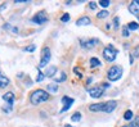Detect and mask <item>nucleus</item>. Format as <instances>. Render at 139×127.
<instances>
[{
  "label": "nucleus",
  "instance_id": "24",
  "mask_svg": "<svg viewBox=\"0 0 139 127\" xmlns=\"http://www.w3.org/2000/svg\"><path fill=\"white\" fill-rule=\"evenodd\" d=\"M68 21H70V14H68V13H65V14L61 17V22L66 23V22H68Z\"/></svg>",
  "mask_w": 139,
  "mask_h": 127
},
{
  "label": "nucleus",
  "instance_id": "1",
  "mask_svg": "<svg viewBox=\"0 0 139 127\" xmlns=\"http://www.w3.org/2000/svg\"><path fill=\"white\" fill-rule=\"evenodd\" d=\"M46 100H49V94L43 89L35 90L30 96V101H31V104H34V105H39V104H41V103H44Z\"/></svg>",
  "mask_w": 139,
  "mask_h": 127
},
{
  "label": "nucleus",
  "instance_id": "10",
  "mask_svg": "<svg viewBox=\"0 0 139 127\" xmlns=\"http://www.w3.org/2000/svg\"><path fill=\"white\" fill-rule=\"evenodd\" d=\"M98 44V40L97 39H91V40H86V41H81V46L85 49H91Z\"/></svg>",
  "mask_w": 139,
  "mask_h": 127
},
{
  "label": "nucleus",
  "instance_id": "3",
  "mask_svg": "<svg viewBox=\"0 0 139 127\" xmlns=\"http://www.w3.org/2000/svg\"><path fill=\"white\" fill-rule=\"evenodd\" d=\"M117 53L119 51L116 50L112 45H108L107 48H104V50H103V56H104V59H106L107 62H113L116 59Z\"/></svg>",
  "mask_w": 139,
  "mask_h": 127
},
{
  "label": "nucleus",
  "instance_id": "19",
  "mask_svg": "<svg viewBox=\"0 0 139 127\" xmlns=\"http://www.w3.org/2000/svg\"><path fill=\"white\" fill-rule=\"evenodd\" d=\"M90 66L91 67H98V66H101V62L98 58H90Z\"/></svg>",
  "mask_w": 139,
  "mask_h": 127
},
{
  "label": "nucleus",
  "instance_id": "30",
  "mask_svg": "<svg viewBox=\"0 0 139 127\" xmlns=\"http://www.w3.org/2000/svg\"><path fill=\"white\" fill-rule=\"evenodd\" d=\"M89 7H90L91 9H95V8H97V4H95V3H90Z\"/></svg>",
  "mask_w": 139,
  "mask_h": 127
},
{
  "label": "nucleus",
  "instance_id": "29",
  "mask_svg": "<svg viewBox=\"0 0 139 127\" xmlns=\"http://www.w3.org/2000/svg\"><path fill=\"white\" fill-rule=\"evenodd\" d=\"M129 35H130V32H129V30H127V27H124V28H122V36L127 37Z\"/></svg>",
  "mask_w": 139,
  "mask_h": 127
},
{
  "label": "nucleus",
  "instance_id": "32",
  "mask_svg": "<svg viewBox=\"0 0 139 127\" xmlns=\"http://www.w3.org/2000/svg\"><path fill=\"white\" fill-rule=\"evenodd\" d=\"M133 62H134V58H133V56L130 55V64H133Z\"/></svg>",
  "mask_w": 139,
  "mask_h": 127
},
{
  "label": "nucleus",
  "instance_id": "14",
  "mask_svg": "<svg viewBox=\"0 0 139 127\" xmlns=\"http://www.w3.org/2000/svg\"><path fill=\"white\" fill-rule=\"evenodd\" d=\"M57 73V67L55 66H50L48 67V69L45 71V77H54V74Z\"/></svg>",
  "mask_w": 139,
  "mask_h": 127
},
{
  "label": "nucleus",
  "instance_id": "27",
  "mask_svg": "<svg viewBox=\"0 0 139 127\" xmlns=\"http://www.w3.org/2000/svg\"><path fill=\"white\" fill-rule=\"evenodd\" d=\"M129 127H139V117H135L134 119V122H133Z\"/></svg>",
  "mask_w": 139,
  "mask_h": 127
},
{
  "label": "nucleus",
  "instance_id": "8",
  "mask_svg": "<svg viewBox=\"0 0 139 127\" xmlns=\"http://www.w3.org/2000/svg\"><path fill=\"white\" fill-rule=\"evenodd\" d=\"M116 107H117V103H116L115 100H109L107 103H104V108H103V112L104 113H111L113 112Z\"/></svg>",
  "mask_w": 139,
  "mask_h": 127
},
{
  "label": "nucleus",
  "instance_id": "15",
  "mask_svg": "<svg viewBox=\"0 0 139 127\" xmlns=\"http://www.w3.org/2000/svg\"><path fill=\"white\" fill-rule=\"evenodd\" d=\"M9 85V78L5 77L4 74L0 72V87H5V86Z\"/></svg>",
  "mask_w": 139,
  "mask_h": 127
},
{
  "label": "nucleus",
  "instance_id": "12",
  "mask_svg": "<svg viewBox=\"0 0 139 127\" xmlns=\"http://www.w3.org/2000/svg\"><path fill=\"white\" fill-rule=\"evenodd\" d=\"M103 108H104V103H97V104H91L89 107V111L90 112H103Z\"/></svg>",
  "mask_w": 139,
  "mask_h": 127
},
{
  "label": "nucleus",
  "instance_id": "7",
  "mask_svg": "<svg viewBox=\"0 0 139 127\" xmlns=\"http://www.w3.org/2000/svg\"><path fill=\"white\" fill-rule=\"evenodd\" d=\"M89 95L91 98H94V99H98V98H101L103 95V87H99V86H97V87H91L89 89Z\"/></svg>",
  "mask_w": 139,
  "mask_h": 127
},
{
  "label": "nucleus",
  "instance_id": "17",
  "mask_svg": "<svg viewBox=\"0 0 139 127\" xmlns=\"http://www.w3.org/2000/svg\"><path fill=\"white\" fill-rule=\"evenodd\" d=\"M139 28V25L137 22H130L129 25H127V30H130V31H135Z\"/></svg>",
  "mask_w": 139,
  "mask_h": 127
},
{
  "label": "nucleus",
  "instance_id": "31",
  "mask_svg": "<svg viewBox=\"0 0 139 127\" xmlns=\"http://www.w3.org/2000/svg\"><path fill=\"white\" fill-rule=\"evenodd\" d=\"M28 0H16V3H26Z\"/></svg>",
  "mask_w": 139,
  "mask_h": 127
},
{
  "label": "nucleus",
  "instance_id": "33",
  "mask_svg": "<svg viewBox=\"0 0 139 127\" xmlns=\"http://www.w3.org/2000/svg\"><path fill=\"white\" fill-rule=\"evenodd\" d=\"M65 127H72V126H70V125H66V126H65Z\"/></svg>",
  "mask_w": 139,
  "mask_h": 127
},
{
  "label": "nucleus",
  "instance_id": "21",
  "mask_svg": "<svg viewBox=\"0 0 139 127\" xmlns=\"http://www.w3.org/2000/svg\"><path fill=\"white\" fill-rule=\"evenodd\" d=\"M108 10H106V9H104V10H101L99 12V13H97V17H98V18H106V17H108Z\"/></svg>",
  "mask_w": 139,
  "mask_h": 127
},
{
  "label": "nucleus",
  "instance_id": "25",
  "mask_svg": "<svg viewBox=\"0 0 139 127\" xmlns=\"http://www.w3.org/2000/svg\"><path fill=\"white\" fill-rule=\"evenodd\" d=\"M109 4H111V3H109V0H101V1H99V5L103 7V8H107Z\"/></svg>",
  "mask_w": 139,
  "mask_h": 127
},
{
  "label": "nucleus",
  "instance_id": "34",
  "mask_svg": "<svg viewBox=\"0 0 139 127\" xmlns=\"http://www.w3.org/2000/svg\"><path fill=\"white\" fill-rule=\"evenodd\" d=\"M122 127H129V126H122Z\"/></svg>",
  "mask_w": 139,
  "mask_h": 127
},
{
  "label": "nucleus",
  "instance_id": "4",
  "mask_svg": "<svg viewBox=\"0 0 139 127\" xmlns=\"http://www.w3.org/2000/svg\"><path fill=\"white\" fill-rule=\"evenodd\" d=\"M50 58H52V54H50V49L49 48H43L41 50V59H40V64L39 67L40 68H44L48 66V63L50 62Z\"/></svg>",
  "mask_w": 139,
  "mask_h": 127
},
{
  "label": "nucleus",
  "instance_id": "26",
  "mask_svg": "<svg viewBox=\"0 0 139 127\" xmlns=\"http://www.w3.org/2000/svg\"><path fill=\"white\" fill-rule=\"evenodd\" d=\"M35 49H36V46H35V45H30V46H26L23 50L28 51V53H32V51H35Z\"/></svg>",
  "mask_w": 139,
  "mask_h": 127
},
{
  "label": "nucleus",
  "instance_id": "28",
  "mask_svg": "<svg viewBox=\"0 0 139 127\" xmlns=\"http://www.w3.org/2000/svg\"><path fill=\"white\" fill-rule=\"evenodd\" d=\"M113 27H115V30L119 28V17H115L113 18Z\"/></svg>",
  "mask_w": 139,
  "mask_h": 127
},
{
  "label": "nucleus",
  "instance_id": "18",
  "mask_svg": "<svg viewBox=\"0 0 139 127\" xmlns=\"http://www.w3.org/2000/svg\"><path fill=\"white\" fill-rule=\"evenodd\" d=\"M80 119H81V113L80 112H76V113H73L71 115V121H72V122H79Z\"/></svg>",
  "mask_w": 139,
  "mask_h": 127
},
{
  "label": "nucleus",
  "instance_id": "5",
  "mask_svg": "<svg viewBox=\"0 0 139 127\" xmlns=\"http://www.w3.org/2000/svg\"><path fill=\"white\" fill-rule=\"evenodd\" d=\"M31 22L36 23V25H44L45 22H48V15H46L45 12H39V13H36L32 17Z\"/></svg>",
  "mask_w": 139,
  "mask_h": 127
},
{
  "label": "nucleus",
  "instance_id": "20",
  "mask_svg": "<svg viewBox=\"0 0 139 127\" xmlns=\"http://www.w3.org/2000/svg\"><path fill=\"white\" fill-rule=\"evenodd\" d=\"M46 89L49 90V92H55L58 90V84H49Z\"/></svg>",
  "mask_w": 139,
  "mask_h": 127
},
{
  "label": "nucleus",
  "instance_id": "16",
  "mask_svg": "<svg viewBox=\"0 0 139 127\" xmlns=\"http://www.w3.org/2000/svg\"><path fill=\"white\" fill-rule=\"evenodd\" d=\"M66 78H67V74L65 72H61V76L55 77L54 78V82L55 84H61V82H63V81H66Z\"/></svg>",
  "mask_w": 139,
  "mask_h": 127
},
{
  "label": "nucleus",
  "instance_id": "22",
  "mask_svg": "<svg viewBox=\"0 0 139 127\" xmlns=\"http://www.w3.org/2000/svg\"><path fill=\"white\" fill-rule=\"evenodd\" d=\"M133 115H134V114H133V112H131V111H126V112H125V114H124V118H125L126 121H130V119L133 118Z\"/></svg>",
  "mask_w": 139,
  "mask_h": 127
},
{
  "label": "nucleus",
  "instance_id": "11",
  "mask_svg": "<svg viewBox=\"0 0 139 127\" xmlns=\"http://www.w3.org/2000/svg\"><path fill=\"white\" fill-rule=\"evenodd\" d=\"M3 99L5 100V101H7V104H8V105H13V103H14V94H13V92H7V94H4L3 95Z\"/></svg>",
  "mask_w": 139,
  "mask_h": 127
},
{
  "label": "nucleus",
  "instance_id": "23",
  "mask_svg": "<svg viewBox=\"0 0 139 127\" xmlns=\"http://www.w3.org/2000/svg\"><path fill=\"white\" fill-rule=\"evenodd\" d=\"M45 78V74L43 73V72H40L39 71V73H37V76H36V82H41V81Z\"/></svg>",
  "mask_w": 139,
  "mask_h": 127
},
{
  "label": "nucleus",
  "instance_id": "2",
  "mask_svg": "<svg viewBox=\"0 0 139 127\" xmlns=\"http://www.w3.org/2000/svg\"><path fill=\"white\" fill-rule=\"evenodd\" d=\"M122 76V68L120 66H112L107 72V77L109 81H117Z\"/></svg>",
  "mask_w": 139,
  "mask_h": 127
},
{
  "label": "nucleus",
  "instance_id": "13",
  "mask_svg": "<svg viewBox=\"0 0 139 127\" xmlns=\"http://www.w3.org/2000/svg\"><path fill=\"white\" fill-rule=\"evenodd\" d=\"M90 18L89 17H81V18H79L77 21H76V25L77 26H88V25H90Z\"/></svg>",
  "mask_w": 139,
  "mask_h": 127
},
{
  "label": "nucleus",
  "instance_id": "9",
  "mask_svg": "<svg viewBox=\"0 0 139 127\" xmlns=\"http://www.w3.org/2000/svg\"><path fill=\"white\" fill-rule=\"evenodd\" d=\"M129 10H130V13L139 15V0H134V1H131L129 4Z\"/></svg>",
  "mask_w": 139,
  "mask_h": 127
},
{
  "label": "nucleus",
  "instance_id": "6",
  "mask_svg": "<svg viewBox=\"0 0 139 127\" xmlns=\"http://www.w3.org/2000/svg\"><path fill=\"white\" fill-rule=\"evenodd\" d=\"M73 99L72 98H68V96H63L62 98V103L65 104V105H63V108L61 109V113H63V112H67L70 108H71V105L73 104Z\"/></svg>",
  "mask_w": 139,
  "mask_h": 127
}]
</instances>
